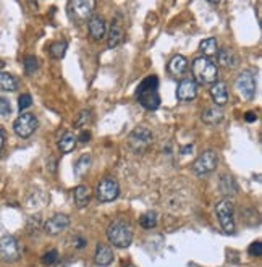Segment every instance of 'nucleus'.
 I'll return each instance as SVG.
<instances>
[{
	"label": "nucleus",
	"instance_id": "f257e3e1",
	"mask_svg": "<svg viewBox=\"0 0 262 267\" xmlns=\"http://www.w3.org/2000/svg\"><path fill=\"white\" fill-rule=\"evenodd\" d=\"M159 78L151 74L146 77L136 89V99L146 110H157L160 107V96H159Z\"/></svg>",
	"mask_w": 262,
	"mask_h": 267
},
{
	"label": "nucleus",
	"instance_id": "f03ea898",
	"mask_svg": "<svg viewBox=\"0 0 262 267\" xmlns=\"http://www.w3.org/2000/svg\"><path fill=\"white\" fill-rule=\"evenodd\" d=\"M107 238L115 248H128L133 241V227L129 225L128 220L118 219L112 222L107 228Z\"/></svg>",
	"mask_w": 262,
	"mask_h": 267
},
{
	"label": "nucleus",
	"instance_id": "7ed1b4c3",
	"mask_svg": "<svg viewBox=\"0 0 262 267\" xmlns=\"http://www.w3.org/2000/svg\"><path fill=\"white\" fill-rule=\"evenodd\" d=\"M193 71V80L196 85H209V83H215L217 77H219V70L217 65L210 60V58L206 57H198L193 62L191 66Z\"/></svg>",
	"mask_w": 262,
	"mask_h": 267
},
{
	"label": "nucleus",
	"instance_id": "20e7f679",
	"mask_svg": "<svg viewBox=\"0 0 262 267\" xmlns=\"http://www.w3.org/2000/svg\"><path fill=\"white\" fill-rule=\"evenodd\" d=\"M233 212H235V204L230 198H225L222 201H219L215 206V214L219 217V222L222 225V230L228 235H233L235 233V219H233Z\"/></svg>",
	"mask_w": 262,
	"mask_h": 267
},
{
	"label": "nucleus",
	"instance_id": "39448f33",
	"mask_svg": "<svg viewBox=\"0 0 262 267\" xmlns=\"http://www.w3.org/2000/svg\"><path fill=\"white\" fill-rule=\"evenodd\" d=\"M235 88L238 91V94L244 101H252L256 96V78L254 73L249 70H244L238 74V78L235 81Z\"/></svg>",
	"mask_w": 262,
	"mask_h": 267
},
{
	"label": "nucleus",
	"instance_id": "423d86ee",
	"mask_svg": "<svg viewBox=\"0 0 262 267\" xmlns=\"http://www.w3.org/2000/svg\"><path fill=\"white\" fill-rule=\"evenodd\" d=\"M219 164V157L217 152L209 149V151H204L198 159L193 164V172L198 175V177H206V175L212 173L217 169Z\"/></svg>",
	"mask_w": 262,
	"mask_h": 267
},
{
	"label": "nucleus",
	"instance_id": "0eeeda50",
	"mask_svg": "<svg viewBox=\"0 0 262 267\" xmlns=\"http://www.w3.org/2000/svg\"><path fill=\"white\" fill-rule=\"evenodd\" d=\"M152 139H154V136H152V133H151L149 128L138 127V128H135L133 131L129 133L128 144H129V147L133 149L135 152H143L152 144Z\"/></svg>",
	"mask_w": 262,
	"mask_h": 267
},
{
	"label": "nucleus",
	"instance_id": "6e6552de",
	"mask_svg": "<svg viewBox=\"0 0 262 267\" xmlns=\"http://www.w3.org/2000/svg\"><path fill=\"white\" fill-rule=\"evenodd\" d=\"M0 259L8 264L20 259V245L15 237L4 235L0 238Z\"/></svg>",
	"mask_w": 262,
	"mask_h": 267
},
{
	"label": "nucleus",
	"instance_id": "1a4fd4ad",
	"mask_svg": "<svg viewBox=\"0 0 262 267\" xmlns=\"http://www.w3.org/2000/svg\"><path fill=\"white\" fill-rule=\"evenodd\" d=\"M96 2L93 0H73L68 4V13L73 21H84L91 18Z\"/></svg>",
	"mask_w": 262,
	"mask_h": 267
},
{
	"label": "nucleus",
	"instance_id": "9d476101",
	"mask_svg": "<svg viewBox=\"0 0 262 267\" xmlns=\"http://www.w3.org/2000/svg\"><path fill=\"white\" fill-rule=\"evenodd\" d=\"M120 195V186L115 178H104L96 189V198L101 203H112Z\"/></svg>",
	"mask_w": 262,
	"mask_h": 267
},
{
	"label": "nucleus",
	"instance_id": "9b49d317",
	"mask_svg": "<svg viewBox=\"0 0 262 267\" xmlns=\"http://www.w3.org/2000/svg\"><path fill=\"white\" fill-rule=\"evenodd\" d=\"M37 119L32 113H21L13 123V130L20 138H29L37 130Z\"/></svg>",
	"mask_w": 262,
	"mask_h": 267
},
{
	"label": "nucleus",
	"instance_id": "f8f14e48",
	"mask_svg": "<svg viewBox=\"0 0 262 267\" xmlns=\"http://www.w3.org/2000/svg\"><path fill=\"white\" fill-rule=\"evenodd\" d=\"M68 225H70V217L68 215L55 214L44 223V232L47 233V235L55 237V235H59V233H62L63 230H67Z\"/></svg>",
	"mask_w": 262,
	"mask_h": 267
},
{
	"label": "nucleus",
	"instance_id": "ddd939ff",
	"mask_svg": "<svg viewBox=\"0 0 262 267\" xmlns=\"http://www.w3.org/2000/svg\"><path fill=\"white\" fill-rule=\"evenodd\" d=\"M198 96V85L194 83L193 78H185L180 81L177 88V97L178 101H193Z\"/></svg>",
	"mask_w": 262,
	"mask_h": 267
},
{
	"label": "nucleus",
	"instance_id": "4468645a",
	"mask_svg": "<svg viewBox=\"0 0 262 267\" xmlns=\"http://www.w3.org/2000/svg\"><path fill=\"white\" fill-rule=\"evenodd\" d=\"M210 96H212V99H214V102L217 104V107L225 105L228 102V97H230L228 96V88L222 81L215 83V85L210 88Z\"/></svg>",
	"mask_w": 262,
	"mask_h": 267
},
{
	"label": "nucleus",
	"instance_id": "2eb2a0df",
	"mask_svg": "<svg viewBox=\"0 0 262 267\" xmlns=\"http://www.w3.org/2000/svg\"><path fill=\"white\" fill-rule=\"evenodd\" d=\"M89 34H91L93 39H102L105 34V29H107V24H105L102 16H91L88 24Z\"/></svg>",
	"mask_w": 262,
	"mask_h": 267
},
{
	"label": "nucleus",
	"instance_id": "dca6fc26",
	"mask_svg": "<svg viewBox=\"0 0 262 267\" xmlns=\"http://www.w3.org/2000/svg\"><path fill=\"white\" fill-rule=\"evenodd\" d=\"M94 259L96 262L105 267V265H109L113 262V251H112V248L107 246V245H102L99 243L96 246V256H94Z\"/></svg>",
	"mask_w": 262,
	"mask_h": 267
},
{
	"label": "nucleus",
	"instance_id": "f3484780",
	"mask_svg": "<svg viewBox=\"0 0 262 267\" xmlns=\"http://www.w3.org/2000/svg\"><path fill=\"white\" fill-rule=\"evenodd\" d=\"M222 120H224L222 107L212 105V107H207L206 110L202 112V122L207 125H219Z\"/></svg>",
	"mask_w": 262,
	"mask_h": 267
},
{
	"label": "nucleus",
	"instance_id": "a211bd4d",
	"mask_svg": "<svg viewBox=\"0 0 262 267\" xmlns=\"http://www.w3.org/2000/svg\"><path fill=\"white\" fill-rule=\"evenodd\" d=\"M188 70V60L183 55H175L168 62V71L173 77H182V74Z\"/></svg>",
	"mask_w": 262,
	"mask_h": 267
},
{
	"label": "nucleus",
	"instance_id": "6ab92c4d",
	"mask_svg": "<svg viewBox=\"0 0 262 267\" xmlns=\"http://www.w3.org/2000/svg\"><path fill=\"white\" fill-rule=\"evenodd\" d=\"M217 60H219V65L225 66V68H235V66L238 65V58H236L235 52L230 51V49H222V51H219Z\"/></svg>",
	"mask_w": 262,
	"mask_h": 267
},
{
	"label": "nucleus",
	"instance_id": "aec40b11",
	"mask_svg": "<svg viewBox=\"0 0 262 267\" xmlns=\"http://www.w3.org/2000/svg\"><path fill=\"white\" fill-rule=\"evenodd\" d=\"M199 51L202 54V57L210 58V57H215L219 54V46H217V41L214 37H207L204 39L202 43L199 44Z\"/></svg>",
	"mask_w": 262,
	"mask_h": 267
},
{
	"label": "nucleus",
	"instance_id": "412c9836",
	"mask_svg": "<svg viewBox=\"0 0 262 267\" xmlns=\"http://www.w3.org/2000/svg\"><path fill=\"white\" fill-rule=\"evenodd\" d=\"M16 89H18V81H16V78H13L10 73L0 71V91L2 93H13Z\"/></svg>",
	"mask_w": 262,
	"mask_h": 267
},
{
	"label": "nucleus",
	"instance_id": "4be33fe9",
	"mask_svg": "<svg viewBox=\"0 0 262 267\" xmlns=\"http://www.w3.org/2000/svg\"><path fill=\"white\" fill-rule=\"evenodd\" d=\"M220 189L225 196H233L238 193V186H236V181L233 180L232 175H222L220 178Z\"/></svg>",
	"mask_w": 262,
	"mask_h": 267
},
{
	"label": "nucleus",
	"instance_id": "5701e85b",
	"mask_svg": "<svg viewBox=\"0 0 262 267\" xmlns=\"http://www.w3.org/2000/svg\"><path fill=\"white\" fill-rule=\"evenodd\" d=\"M76 143H78V138L73 133H65L59 141V149L63 154H68L76 147Z\"/></svg>",
	"mask_w": 262,
	"mask_h": 267
},
{
	"label": "nucleus",
	"instance_id": "b1692460",
	"mask_svg": "<svg viewBox=\"0 0 262 267\" xmlns=\"http://www.w3.org/2000/svg\"><path fill=\"white\" fill-rule=\"evenodd\" d=\"M73 195H75V203L79 209H83V207L88 206L89 203V198H91V191H89L88 186H76L75 191H73Z\"/></svg>",
	"mask_w": 262,
	"mask_h": 267
},
{
	"label": "nucleus",
	"instance_id": "393cba45",
	"mask_svg": "<svg viewBox=\"0 0 262 267\" xmlns=\"http://www.w3.org/2000/svg\"><path fill=\"white\" fill-rule=\"evenodd\" d=\"M67 49H68V43H67V41H57V43L51 44V47H49V52H51L52 58L60 60V58H63L65 52H67Z\"/></svg>",
	"mask_w": 262,
	"mask_h": 267
},
{
	"label": "nucleus",
	"instance_id": "a878e982",
	"mask_svg": "<svg viewBox=\"0 0 262 267\" xmlns=\"http://www.w3.org/2000/svg\"><path fill=\"white\" fill-rule=\"evenodd\" d=\"M89 167H91V156L89 154L79 156V159L75 164V173L78 177H83V175L89 170Z\"/></svg>",
	"mask_w": 262,
	"mask_h": 267
},
{
	"label": "nucleus",
	"instance_id": "bb28decb",
	"mask_svg": "<svg viewBox=\"0 0 262 267\" xmlns=\"http://www.w3.org/2000/svg\"><path fill=\"white\" fill-rule=\"evenodd\" d=\"M139 225H141V227L146 228V230L154 228L155 225H157V214H155L154 211L144 212L141 217H139Z\"/></svg>",
	"mask_w": 262,
	"mask_h": 267
},
{
	"label": "nucleus",
	"instance_id": "cd10ccee",
	"mask_svg": "<svg viewBox=\"0 0 262 267\" xmlns=\"http://www.w3.org/2000/svg\"><path fill=\"white\" fill-rule=\"evenodd\" d=\"M121 41H123V31H121V28L117 26V24H113L109 31V47L110 49L117 47Z\"/></svg>",
	"mask_w": 262,
	"mask_h": 267
},
{
	"label": "nucleus",
	"instance_id": "c85d7f7f",
	"mask_svg": "<svg viewBox=\"0 0 262 267\" xmlns=\"http://www.w3.org/2000/svg\"><path fill=\"white\" fill-rule=\"evenodd\" d=\"M39 68V60L34 55H28L24 58V71L28 74H34Z\"/></svg>",
	"mask_w": 262,
	"mask_h": 267
},
{
	"label": "nucleus",
	"instance_id": "c756f323",
	"mask_svg": "<svg viewBox=\"0 0 262 267\" xmlns=\"http://www.w3.org/2000/svg\"><path fill=\"white\" fill-rule=\"evenodd\" d=\"M91 110H81L76 117V120H75V127L76 128H81V127H86V125L91 122Z\"/></svg>",
	"mask_w": 262,
	"mask_h": 267
},
{
	"label": "nucleus",
	"instance_id": "7c9ffc66",
	"mask_svg": "<svg viewBox=\"0 0 262 267\" xmlns=\"http://www.w3.org/2000/svg\"><path fill=\"white\" fill-rule=\"evenodd\" d=\"M57 259H59V253H57V249H51V251H47V253L42 256V262H44L46 265L55 264Z\"/></svg>",
	"mask_w": 262,
	"mask_h": 267
},
{
	"label": "nucleus",
	"instance_id": "2f4dec72",
	"mask_svg": "<svg viewBox=\"0 0 262 267\" xmlns=\"http://www.w3.org/2000/svg\"><path fill=\"white\" fill-rule=\"evenodd\" d=\"M12 113V105H10V101L5 97H0V115L2 117H8Z\"/></svg>",
	"mask_w": 262,
	"mask_h": 267
},
{
	"label": "nucleus",
	"instance_id": "473e14b6",
	"mask_svg": "<svg viewBox=\"0 0 262 267\" xmlns=\"http://www.w3.org/2000/svg\"><path fill=\"white\" fill-rule=\"evenodd\" d=\"M32 104V97L29 94H21L20 99H18V108L20 110H26V108H29Z\"/></svg>",
	"mask_w": 262,
	"mask_h": 267
},
{
	"label": "nucleus",
	"instance_id": "72a5a7b5",
	"mask_svg": "<svg viewBox=\"0 0 262 267\" xmlns=\"http://www.w3.org/2000/svg\"><path fill=\"white\" fill-rule=\"evenodd\" d=\"M248 251H249L251 256L260 257V256H262V245H260V241H254V243H251V246H249Z\"/></svg>",
	"mask_w": 262,
	"mask_h": 267
},
{
	"label": "nucleus",
	"instance_id": "f704fd0d",
	"mask_svg": "<svg viewBox=\"0 0 262 267\" xmlns=\"http://www.w3.org/2000/svg\"><path fill=\"white\" fill-rule=\"evenodd\" d=\"M244 120L246 122H256L257 120V115L254 113V112H246V115H244Z\"/></svg>",
	"mask_w": 262,
	"mask_h": 267
},
{
	"label": "nucleus",
	"instance_id": "c9c22d12",
	"mask_svg": "<svg viewBox=\"0 0 262 267\" xmlns=\"http://www.w3.org/2000/svg\"><path fill=\"white\" fill-rule=\"evenodd\" d=\"M91 139V135H89V131H83L81 133V136H79V141L81 143H86V141Z\"/></svg>",
	"mask_w": 262,
	"mask_h": 267
},
{
	"label": "nucleus",
	"instance_id": "e433bc0d",
	"mask_svg": "<svg viewBox=\"0 0 262 267\" xmlns=\"http://www.w3.org/2000/svg\"><path fill=\"white\" fill-rule=\"evenodd\" d=\"M188 152H193V146L190 144V146H185L183 149H182V156H186Z\"/></svg>",
	"mask_w": 262,
	"mask_h": 267
},
{
	"label": "nucleus",
	"instance_id": "4c0bfd02",
	"mask_svg": "<svg viewBox=\"0 0 262 267\" xmlns=\"http://www.w3.org/2000/svg\"><path fill=\"white\" fill-rule=\"evenodd\" d=\"M4 141H5V136H4L2 128H0V152H2V149H4Z\"/></svg>",
	"mask_w": 262,
	"mask_h": 267
},
{
	"label": "nucleus",
	"instance_id": "58836bf2",
	"mask_svg": "<svg viewBox=\"0 0 262 267\" xmlns=\"http://www.w3.org/2000/svg\"><path fill=\"white\" fill-rule=\"evenodd\" d=\"M126 267H136V265H133V264H129V265H126Z\"/></svg>",
	"mask_w": 262,
	"mask_h": 267
}]
</instances>
